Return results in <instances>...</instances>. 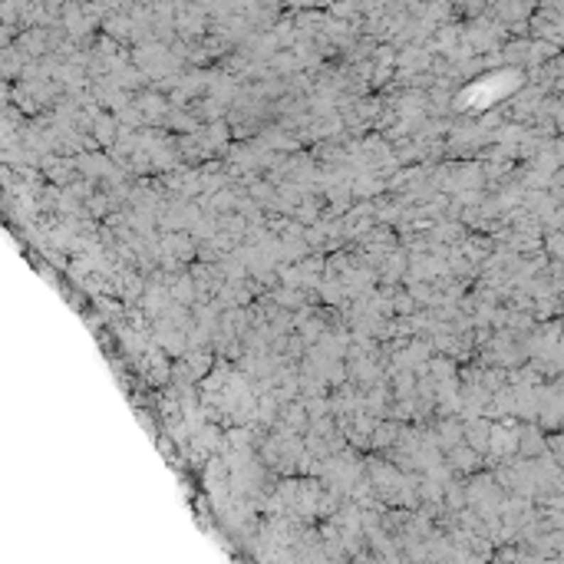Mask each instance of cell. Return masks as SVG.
<instances>
[]
</instances>
